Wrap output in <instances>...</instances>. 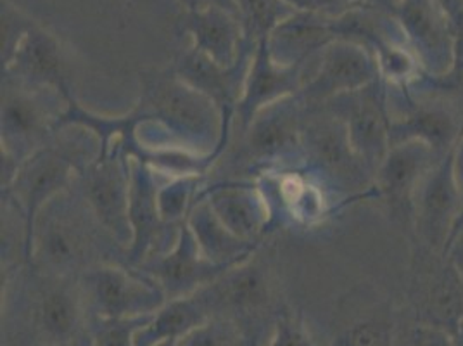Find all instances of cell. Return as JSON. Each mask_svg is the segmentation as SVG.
Masks as SVG:
<instances>
[{
    "instance_id": "7",
    "label": "cell",
    "mask_w": 463,
    "mask_h": 346,
    "mask_svg": "<svg viewBox=\"0 0 463 346\" xmlns=\"http://www.w3.org/2000/svg\"><path fill=\"white\" fill-rule=\"evenodd\" d=\"M68 101L58 92L2 73L0 153L23 163L58 130Z\"/></svg>"
},
{
    "instance_id": "17",
    "label": "cell",
    "mask_w": 463,
    "mask_h": 346,
    "mask_svg": "<svg viewBox=\"0 0 463 346\" xmlns=\"http://www.w3.org/2000/svg\"><path fill=\"white\" fill-rule=\"evenodd\" d=\"M161 173L147 163L130 158V207L128 218L132 243L127 250L128 267H138L146 260L170 250L176 241L178 229L166 224L159 212L157 191L163 182Z\"/></svg>"
},
{
    "instance_id": "6",
    "label": "cell",
    "mask_w": 463,
    "mask_h": 346,
    "mask_svg": "<svg viewBox=\"0 0 463 346\" xmlns=\"http://www.w3.org/2000/svg\"><path fill=\"white\" fill-rule=\"evenodd\" d=\"M303 168L318 178L337 207L370 199L375 173L354 151L346 125L326 106H313L303 118Z\"/></svg>"
},
{
    "instance_id": "37",
    "label": "cell",
    "mask_w": 463,
    "mask_h": 346,
    "mask_svg": "<svg viewBox=\"0 0 463 346\" xmlns=\"http://www.w3.org/2000/svg\"><path fill=\"white\" fill-rule=\"evenodd\" d=\"M367 5L392 7L389 4V0H318L315 11H318L320 14H324L327 18H337L347 11H353V9H358V7H367Z\"/></svg>"
},
{
    "instance_id": "36",
    "label": "cell",
    "mask_w": 463,
    "mask_h": 346,
    "mask_svg": "<svg viewBox=\"0 0 463 346\" xmlns=\"http://www.w3.org/2000/svg\"><path fill=\"white\" fill-rule=\"evenodd\" d=\"M265 346H317V343L311 340L303 317L288 310L279 319L275 331Z\"/></svg>"
},
{
    "instance_id": "15",
    "label": "cell",
    "mask_w": 463,
    "mask_h": 346,
    "mask_svg": "<svg viewBox=\"0 0 463 346\" xmlns=\"http://www.w3.org/2000/svg\"><path fill=\"white\" fill-rule=\"evenodd\" d=\"M443 156L436 153L425 142L408 140L391 146L375 172L370 199L381 201L392 222L405 229L410 239L413 234L415 194L427 172Z\"/></svg>"
},
{
    "instance_id": "16",
    "label": "cell",
    "mask_w": 463,
    "mask_h": 346,
    "mask_svg": "<svg viewBox=\"0 0 463 346\" xmlns=\"http://www.w3.org/2000/svg\"><path fill=\"white\" fill-rule=\"evenodd\" d=\"M322 106L345 121L354 151L372 172H377L391 149L384 80L379 78L360 91L334 97Z\"/></svg>"
},
{
    "instance_id": "35",
    "label": "cell",
    "mask_w": 463,
    "mask_h": 346,
    "mask_svg": "<svg viewBox=\"0 0 463 346\" xmlns=\"http://www.w3.org/2000/svg\"><path fill=\"white\" fill-rule=\"evenodd\" d=\"M153 317V315H151ZM151 317L142 319H90L92 346H136V332Z\"/></svg>"
},
{
    "instance_id": "8",
    "label": "cell",
    "mask_w": 463,
    "mask_h": 346,
    "mask_svg": "<svg viewBox=\"0 0 463 346\" xmlns=\"http://www.w3.org/2000/svg\"><path fill=\"white\" fill-rule=\"evenodd\" d=\"M462 222L463 193L451 149L427 172L415 194L411 248L448 256Z\"/></svg>"
},
{
    "instance_id": "14",
    "label": "cell",
    "mask_w": 463,
    "mask_h": 346,
    "mask_svg": "<svg viewBox=\"0 0 463 346\" xmlns=\"http://www.w3.org/2000/svg\"><path fill=\"white\" fill-rule=\"evenodd\" d=\"M391 146L420 140L438 154H448L457 144L463 118L441 101L417 96L408 87L386 83Z\"/></svg>"
},
{
    "instance_id": "38",
    "label": "cell",
    "mask_w": 463,
    "mask_h": 346,
    "mask_svg": "<svg viewBox=\"0 0 463 346\" xmlns=\"http://www.w3.org/2000/svg\"><path fill=\"white\" fill-rule=\"evenodd\" d=\"M178 4L187 13L201 11V9H206V7H222V9H227V11H231V13L239 16V9L235 5V0H178Z\"/></svg>"
},
{
    "instance_id": "45",
    "label": "cell",
    "mask_w": 463,
    "mask_h": 346,
    "mask_svg": "<svg viewBox=\"0 0 463 346\" xmlns=\"http://www.w3.org/2000/svg\"><path fill=\"white\" fill-rule=\"evenodd\" d=\"M396 2H398V0H389V4H391V5H394Z\"/></svg>"
},
{
    "instance_id": "28",
    "label": "cell",
    "mask_w": 463,
    "mask_h": 346,
    "mask_svg": "<svg viewBox=\"0 0 463 346\" xmlns=\"http://www.w3.org/2000/svg\"><path fill=\"white\" fill-rule=\"evenodd\" d=\"M206 321H210V317L195 294L170 300L159 312H156L147 324L137 331L136 346H157L165 341H178Z\"/></svg>"
},
{
    "instance_id": "31",
    "label": "cell",
    "mask_w": 463,
    "mask_h": 346,
    "mask_svg": "<svg viewBox=\"0 0 463 346\" xmlns=\"http://www.w3.org/2000/svg\"><path fill=\"white\" fill-rule=\"evenodd\" d=\"M206 182V175H185L163 178L157 191L159 212L166 224L180 227L193 210L197 194Z\"/></svg>"
},
{
    "instance_id": "39",
    "label": "cell",
    "mask_w": 463,
    "mask_h": 346,
    "mask_svg": "<svg viewBox=\"0 0 463 346\" xmlns=\"http://www.w3.org/2000/svg\"><path fill=\"white\" fill-rule=\"evenodd\" d=\"M446 16L455 24L458 34H463V0H436Z\"/></svg>"
},
{
    "instance_id": "24",
    "label": "cell",
    "mask_w": 463,
    "mask_h": 346,
    "mask_svg": "<svg viewBox=\"0 0 463 346\" xmlns=\"http://www.w3.org/2000/svg\"><path fill=\"white\" fill-rule=\"evenodd\" d=\"M178 26L189 35L195 51L223 66L235 64L250 40L241 18L222 7L184 11Z\"/></svg>"
},
{
    "instance_id": "23",
    "label": "cell",
    "mask_w": 463,
    "mask_h": 346,
    "mask_svg": "<svg viewBox=\"0 0 463 346\" xmlns=\"http://www.w3.org/2000/svg\"><path fill=\"white\" fill-rule=\"evenodd\" d=\"M197 199L208 201L220 222L242 241L251 245L269 241L270 210L254 180H206Z\"/></svg>"
},
{
    "instance_id": "27",
    "label": "cell",
    "mask_w": 463,
    "mask_h": 346,
    "mask_svg": "<svg viewBox=\"0 0 463 346\" xmlns=\"http://www.w3.org/2000/svg\"><path fill=\"white\" fill-rule=\"evenodd\" d=\"M349 303L356 312L339 327L332 346H394L398 308L389 300L364 303L349 298Z\"/></svg>"
},
{
    "instance_id": "22",
    "label": "cell",
    "mask_w": 463,
    "mask_h": 346,
    "mask_svg": "<svg viewBox=\"0 0 463 346\" xmlns=\"http://www.w3.org/2000/svg\"><path fill=\"white\" fill-rule=\"evenodd\" d=\"M137 270L155 279L168 302L193 296L231 267L214 265L203 256L187 220L180 226L174 246L140 264Z\"/></svg>"
},
{
    "instance_id": "13",
    "label": "cell",
    "mask_w": 463,
    "mask_h": 346,
    "mask_svg": "<svg viewBox=\"0 0 463 346\" xmlns=\"http://www.w3.org/2000/svg\"><path fill=\"white\" fill-rule=\"evenodd\" d=\"M256 47L258 45L254 42L248 40L241 58L232 66L214 62L203 53L195 51L193 45L184 47L172 62L175 73L203 96L208 97L222 116V139L218 149L213 154L214 163L225 153L231 142L233 116L244 94Z\"/></svg>"
},
{
    "instance_id": "46",
    "label": "cell",
    "mask_w": 463,
    "mask_h": 346,
    "mask_svg": "<svg viewBox=\"0 0 463 346\" xmlns=\"http://www.w3.org/2000/svg\"><path fill=\"white\" fill-rule=\"evenodd\" d=\"M330 346H332V345H330Z\"/></svg>"
},
{
    "instance_id": "4",
    "label": "cell",
    "mask_w": 463,
    "mask_h": 346,
    "mask_svg": "<svg viewBox=\"0 0 463 346\" xmlns=\"http://www.w3.org/2000/svg\"><path fill=\"white\" fill-rule=\"evenodd\" d=\"M305 111L301 94L260 111L242 132L232 135L225 153L213 165L206 180H256L270 170L303 167Z\"/></svg>"
},
{
    "instance_id": "11",
    "label": "cell",
    "mask_w": 463,
    "mask_h": 346,
    "mask_svg": "<svg viewBox=\"0 0 463 346\" xmlns=\"http://www.w3.org/2000/svg\"><path fill=\"white\" fill-rule=\"evenodd\" d=\"M254 182L270 210V235L279 229H318L339 210L326 186L303 167L261 173Z\"/></svg>"
},
{
    "instance_id": "30",
    "label": "cell",
    "mask_w": 463,
    "mask_h": 346,
    "mask_svg": "<svg viewBox=\"0 0 463 346\" xmlns=\"http://www.w3.org/2000/svg\"><path fill=\"white\" fill-rule=\"evenodd\" d=\"M406 87L417 96L441 101L463 118V34L457 39L453 64L444 75L427 77L422 73Z\"/></svg>"
},
{
    "instance_id": "5",
    "label": "cell",
    "mask_w": 463,
    "mask_h": 346,
    "mask_svg": "<svg viewBox=\"0 0 463 346\" xmlns=\"http://www.w3.org/2000/svg\"><path fill=\"white\" fill-rule=\"evenodd\" d=\"M100 153L96 135L90 130L68 125L30 154L20 165L14 180L2 196L9 197L26 220V260L30 258L32 234L37 215L59 193L66 191L87 165Z\"/></svg>"
},
{
    "instance_id": "18",
    "label": "cell",
    "mask_w": 463,
    "mask_h": 346,
    "mask_svg": "<svg viewBox=\"0 0 463 346\" xmlns=\"http://www.w3.org/2000/svg\"><path fill=\"white\" fill-rule=\"evenodd\" d=\"M318 59L320 54L309 61L284 66L271 58L269 40L258 43L246 78L244 94L233 116L232 135L242 132L254 116L265 108L282 99L298 96L308 83L309 78L313 77Z\"/></svg>"
},
{
    "instance_id": "2",
    "label": "cell",
    "mask_w": 463,
    "mask_h": 346,
    "mask_svg": "<svg viewBox=\"0 0 463 346\" xmlns=\"http://www.w3.org/2000/svg\"><path fill=\"white\" fill-rule=\"evenodd\" d=\"M106 264H127V248L102 227L73 182L43 205L33 226L28 265L81 277Z\"/></svg>"
},
{
    "instance_id": "9",
    "label": "cell",
    "mask_w": 463,
    "mask_h": 346,
    "mask_svg": "<svg viewBox=\"0 0 463 346\" xmlns=\"http://www.w3.org/2000/svg\"><path fill=\"white\" fill-rule=\"evenodd\" d=\"M80 284L90 319L151 317L168 302L155 279L123 264L89 270L80 277Z\"/></svg>"
},
{
    "instance_id": "32",
    "label": "cell",
    "mask_w": 463,
    "mask_h": 346,
    "mask_svg": "<svg viewBox=\"0 0 463 346\" xmlns=\"http://www.w3.org/2000/svg\"><path fill=\"white\" fill-rule=\"evenodd\" d=\"M394 346H458L457 338L439 327L427 326L410 315L405 307L398 308Z\"/></svg>"
},
{
    "instance_id": "26",
    "label": "cell",
    "mask_w": 463,
    "mask_h": 346,
    "mask_svg": "<svg viewBox=\"0 0 463 346\" xmlns=\"http://www.w3.org/2000/svg\"><path fill=\"white\" fill-rule=\"evenodd\" d=\"M187 224L206 260L220 267H233L248 260L261 245H251L232 234L204 199H195Z\"/></svg>"
},
{
    "instance_id": "3",
    "label": "cell",
    "mask_w": 463,
    "mask_h": 346,
    "mask_svg": "<svg viewBox=\"0 0 463 346\" xmlns=\"http://www.w3.org/2000/svg\"><path fill=\"white\" fill-rule=\"evenodd\" d=\"M195 296L210 319L235 322L251 346L267 345L279 319L289 310L282 298L275 253L267 241Z\"/></svg>"
},
{
    "instance_id": "34",
    "label": "cell",
    "mask_w": 463,
    "mask_h": 346,
    "mask_svg": "<svg viewBox=\"0 0 463 346\" xmlns=\"http://www.w3.org/2000/svg\"><path fill=\"white\" fill-rule=\"evenodd\" d=\"M37 24V21L21 11L11 0H2V39H0V58L2 66H5L28 32Z\"/></svg>"
},
{
    "instance_id": "21",
    "label": "cell",
    "mask_w": 463,
    "mask_h": 346,
    "mask_svg": "<svg viewBox=\"0 0 463 346\" xmlns=\"http://www.w3.org/2000/svg\"><path fill=\"white\" fill-rule=\"evenodd\" d=\"M379 78L377 59L365 45L335 39L322 49L318 66L299 94L308 108L322 106L334 97L360 91Z\"/></svg>"
},
{
    "instance_id": "20",
    "label": "cell",
    "mask_w": 463,
    "mask_h": 346,
    "mask_svg": "<svg viewBox=\"0 0 463 346\" xmlns=\"http://www.w3.org/2000/svg\"><path fill=\"white\" fill-rule=\"evenodd\" d=\"M2 73L51 89L66 101L77 97V64L73 51L39 21L21 42L13 59L2 66Z\"/></svg>"
},
{
    "instance_id": "44",
    "label": "cell",
    "mask_w": 463,
    "mask_h": 346,
    "mask_svg": "<svg viewBox=\"0 0 463 346\" xmlns=\"http://www.w3.org/2000/svg\"><path fill=\"white\" fill-rule=\"evenodd\" d=\"M175 343H176V341H165V343H161V345L157 346H175Z\"/></svg>"
},
{
    "instance_id": "12",
    "label": "cell",
    "mask_w": 463,
    "mask_h": 346,
    "mask_svg": "<svg viewBox=\"0 0 463 346\" xmlns=\"http://www.w3.org/2000/svg\"><path fill=\"white\" fill-rule=\"evenodd\" d=\"M78 191L85 197L102 227L128 250L132 227L128 218L130 207V158L119 142L100 151L75 178Z\"/></svg>"
},
{
    "instance_id": "40",
    "label": "cell",
    "mask_w": 463,
    "mask_h": 346,
    "mask_svg": "<svg viewBox=\"0 0 463 346\" xmlns=\"http://www.w3.org/2000/svg\"><path fill=\"white\" fill-rule=\"evenodd\" d=\"M453 168H455V177H457L458 186L463 193V129L455 148H453Z\"/></svg>"
},
{
    "instance_id": "10",
    "label": "cell",
    "mask_w": 463,
    "mask_h": 346,
    "mask_svg": "<svg viewBox=\"0 0 463 346\" xmlns=\"http://www.w3.org/2000/svg\"><path fill=\"white\" fill-rule=\"evenodd\" d=\"M403 307L419 322L457 336L463 326V277L458 267L448 256L413 248Z\"/></svg>"
},
{
    "instance_id": "43",
    "label": "cell",
    "mask_w": 463,
    "mask_h": 346,
    "mask_svg": "<svg viewBox=\"0 0 463 346\" xmlns=\"http://www.w3.org/2000/svg\"><path fill=\"white\" fill-rule=\"evenodd\" d=\"M71 346H92V340H90V336H89L87 340H83V341H80V343H75V345Z\"/></svg>"
},
{
    "instance_id": "42",
    "label": "cell",
    "mask_w": 463,
    "mask_h": 346,
    "mask_svg": "<svg viewBox=\"0 0 463 346\" xmlns=\"http://www.w3.org/2000/svg\"><path fill=\"white\" fill-rule=\"evenodd\" d=\"M455 338H457V345L463 346V327L458 331V334Z\"/></svg>"
},
{
    "instance_id": "19",
    "label": "cell",
    "mask_w": 463,
    "mask_h": 346,
    "mask_svg": "<svg viewBox=\"0 0 463 346\" xmlns=\"http://www.w3.org/2000/svg\"><path fill=\"white\" fill-rule=\"evenodd\" d=\"M392 13L427 77H441L455 58L458 30L436 0H398Z\"/></svg>"
},
{
    "instance_id": "1",
    "label": "cell",
    "mask_w": 463,
    "mask_h": 346,
    "mask_svg": "<svg viewBox=\"0 0 463 346\" xmlns=\"http://www.w3.org/2000/svg\"><path fill=\"white\" fill-rule=\"evenodd\" d=\"M2 298L5 331L32 346H71L90 336L80 277L24 264L2 275Z\"/></svg>"
},
{
    "instance_id": "33",
    "label": "cell",
    "mask_w": 463,
    "mask_h": 346,
    "mask_svg": "<svg viewBox=\"0 0 463 346\" xmlns=\"http://www.w3.org/2000/svg\"><path fill=\"white\" fill-rule=\"evenodd\" d=\"M175 346H251V343L235 322L210 319L182 336Z\"/></svg>"
},
{
    "instance_id": "29",
    "label": "cell",
    "mask_w": 463,
    "mask_h": 346,
    "mask_svg": "<svg viewBox=\"0 0 463 346\" xmlns=\"http://www.w3.org/2000/svg\"><path fill=\"white\" fill-rule=\"evenodd\" d=\"M235 5L244 24L246 39L256 45L270 39L277 26L298 13L286 0H235Z\"/></svg>"
},
{
    "instance_id": "25",
    "label": "cell",
    "mask_w": 463,
    "mask_h": 346,
    "mask_svg": "<svg viewBox=\"0 0 463 346\" xmlns=\"http://www.w3.org/2000/svg\"><path fill=\"white\" fill-rule=\"evenodd\" d=\"M332 40L327 16L318 11H298L275 28L269 49L277 62L292 66L317 58Z\"/></svg>"
},
{
    "instance_id": "41",
    "label": "cell",
    "mask_w": 463,
    "mask_h": 346,
    "mask_svg": "<svg viewBox=\"0 0 463 346\" xmlns=\"http://www.w3.org/2000/svg\"><path fill=\"white\" fill-rule=\"evenodd\" d=\"M296 11H315L318 0H286Z\"/></svg>"
}]
</instances>
